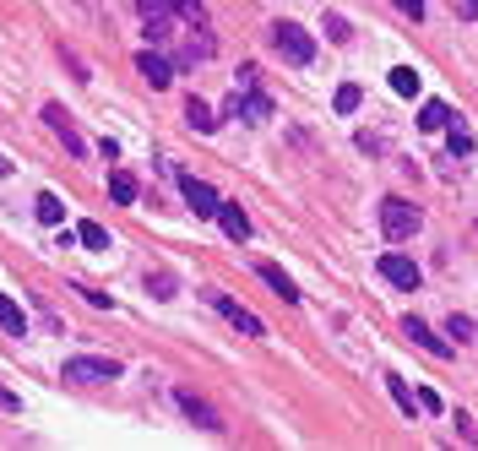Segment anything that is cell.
Listing matches in <instances>:
<instances>
[{
    "label": "cell",
    "mask_w": 478,
    "mask_h": 451,
    "mask_svg": "<svg viewBox=\"0 0 478 451\" xmlns=\"http://www.w3.org/2000/svg\"><path fill=\"white\" fill-rule=\"evenodd\" d=\"M266 38H272V49H278L289 66H310V60H315V38H310L299 22H272Z\"/></svg>",
    "instance_id": "6da1fadb"
},
{
    "label": "cell",
    "mask_w": 478,
    "mask_h": 451,
    "mask_svg": "<svg viewBox=\"0 0 478 451\" xmlns=\"http://www.w3.org/2000/svg\"><path fill=\"white\" fill-rule=\"evenodd\" d=\"M419 223H424V218H419V207L407 202V196H386V202H381V234H386V239H414Z\"/></svg>",
    "instance_id": "7a4b0ae2"
},
{
    "label": "cell",
    "mask_w": 478,
    "mask_h": 451,
    "mask_svg": "<svg viewBox=\"0 0 478 451\" xmlns=\"http://www.w3.org/2000/svg\"><path fill=\"white\" fill-rule=\"evenodd\" d=\"M60 380H71V386H104V380H120V359H98V354L65 359Z\"/></svg>",
    "instance_id": "3957f363"
},
{
    "label": "cell",
    "mask_w": 478,
    "mask_h": 451,
    "mask_svg": "<svg viewBox=\"0 0 478 451\" xmlns=\"http://www.w3.org/2000/svg\"><path fill=\"white\" fill-rule=\"evenodd\" d=\"M207 305H213V310H218V315L229 321V327H234V332H245V338H266V327H261V315H250V310H245V305H234L229 294H218V288H207Z\"/></svg>",
    "instance_id": "277c9868"
},
{
    "label": "cell",
    "mask_w": 478,
    "mask_h": 451,
    "mask_svg": "<svg viewBox=\"0 0 478 451\" xmlns=\"http://www.w3.org/2000/svg\"><path fill=\"white\" fill-rule=\"evenodd\" d=\"M223 114H229V120H245V125H266V120H272V98H266V93H229Z\"/></svg>",
    "instance_id": "5b68a950"
},
{
    "label": "cell",
    "mask_w": 478,
    "mask_h": 451,
    "mask_svg": "<svg viewBox=\"0 0 478 451\" xmlns=\"http://www.w3.org/2000/svg\"><path fill=\"white\" fill-rule=\"evenodd\" d=\"M213 49H218V38L201 28V22H185V38H180V66H196V60H213Z\"/></svg>",
    "instance_id": "8992f818"
},
{
    "label": "cell",
    "mask_w": 478,
    "mask_h": 451,
    "mask_svg": "<svg viewBox=\"0 0 478 451\" xmlns=\"http://www.w3.org/2000/svg\"><path fill=\"white\" fill-rule=\"evenodd\" d=\"M174 403H180V413H185L190 424H201V430H223V413H218L207 397H196L190 386H180V392H174Z\"/></svg>",
    "instance_id": "52a82bcc"
},
{
    "label": "cell",
    "mask_w": 478,
    "mask_h": 451,
    "mask_svg": "<svg viewBox=\"0 0 478 451\" xmlns=\"http://www.w3.org/2000/svg\"><path fill=\"white\" fill-rule=\"evenodd\" d=\"M180 190H185V207H190L196 218H218V190H213L207 180L185 174V180H180Z\"/></svg>",
    "instance_id": "ba28073f"
},
{
    "label": "cell",
    "mask_w": 478,
    "mask_h": 451,
    "mask_svg": "<svg viewBox=\"0 0 478 451\" xmlns=\"http://www.w3.org/2000/svg\"><path fill=\"white\" fill-rule=\"evenodd\" d=\"M136 71H142L147 88H169L174 82V60L164 49H142V54H136Z\"/></svg>",
    "instance_id": "9c48e42d"
},
{
    "label": "cell",
    "mask_w": 478,
    "mask_h": 451,
    "mask_svg": "<svg viewBox=\"0 0 478 451\" xmlns=\"http://www.w3.org/2000/svg\"><path fill=\"white\" fill-rule=\"evenodd\" d=\"M44 125H49V131H55V137L65 142V153H77V158L88 153V142H82V131H77V125H71V114H65L60 104H49V109H44Z\"/></svg>",
    "instance_id": "30bf717a"
},
{
    "label": "cell",
    "mask_w": 478,
    "mask_h": 451,
    "mask_svg": "<svg viewBox=\"0 0 478 451\" xmlns=\"http://www.w3.org/2000/svg\"><path fill=\"white\" fill-rule=\"evenodd\" d=\"M381 278H386V283H397V288H407V294H414L424 272H419L414 262H407V255H397V250H386V255H381Z\"/></svg>",
    "instance_id": "8fae6325"
},
{
    "label": "cell",
    "mask_w": 478,
    "mask_h": 451,
    "mask_svg": "<svg viewBox=\"0 0 478 451\" xmlns=\"http://www.w3.org/2000/svg\"><path fill=\"white\" fill-rule=\"evenodd\" d=\"M402 332H407V338H414V343H419L424 354H435V359H451V343H446V338H435V332L424 327V321H419V315H407V321H402Z\"/></svg>",
    "instance_id": "7c38bea8"
},
{
    "label": "cell",
    "mask_w": 478,
    "mask_h": 451,
    "mask_svg": "<svg viewBox=\"0 0 478 451\" xmlns=\"http://www.w3.org/2000/svg\"><path fill=\"white\" fill-rule=\"evenodd\" d=\"M256 272H261V283H272V294H278V299L299 305V288H294V278H283V267H272V262H261Z\"/></svg>",
    "instance_id": "4fadbf2b"
},
{
    "label": "cell",
    "mask_w": 478,
    "mask_h": 451,
    "mask_svg": "<svg viewBox=\"0 0 478 451\" xmlns=\"http://www.w3.org/2000/svg\"><path fill=\"white\" fill-rule=\"evenodd\" d=\"M218 223H223V234H229V239H250V218H245L234 202H218Z\"/></svg>",
    "instance_id": "5bb4252c"
},
{
    "label": "cell",
    "mask_w": 478,
    "mask_h": 451,
    "mask_svg": "<svg viewBox=\"0 0 478 451\" xmlns=\"http://www.w3.org/2000/svg\"><path fill=\"white\" fill-rule=\"evenodd\" d=\"M185 125H190V131H201V137H213V131H218V114L201 104V98H190V104H185Z\"/></svg>",
    "instance_id": "9a60e30c"
},
{
    "label": "cell",
    "mask_w": 478,
    "mask_h": 451,
    "mask_svg": "<svg viewBox=\"0 0 478 451\" xmlns=\"http://www.w3.org/2000/svg\"><path fill=\"white\" fill-rule=\"evenodd\" d=\"M0 327H6L12 338H28V315H22V305L12 294H0Z\"/></svg>",
    "instance_id": "2e32d148"
},
{
    "label": "cell",
    "mask_w": 478,
    "mask_h": 451,
    "mask_svg": "<svg viewBox=\"0 0 478 451\" xmlns=\"http://www.w3.org/2000/svg\"><path fill=\"white\" fill-rule=\"evenodd\" d=\"M446 142H451V153H457V158H473V147H478V142H473V131H467L462 120H446Z\"/></svg>",
    "instance_id": "e0dca14e"
},
{
    "label": "cell",
    "mask_w": 478,
    "mask_h": 451,
    "mask_svg": "<svg viewBox=\"0 0 478 451\" xmlns=\"http://www.w3.org/2000/svg\"><path fill=\"white\" fill-rule=\"evenodd\" d=\"M446 120H451V109H446L440 98H430V104L419 109V131H446Z\"/></svg>",
    "instance_id": "ac0fdd59"
},
{
    "label": "cell",
    "mask_w": 478,
    "mask_h": 451,
    "mask_svg": "<svg viewBox=\"0 0 478 451\" xmlns=\"http://www.w3.org/2000/svg\"><path fill=\"white\" fill-rule=\"evenodd\" d=\"M109 196H114L120 207H130V202H136V174H125V169H114V174H109Z\"/></svg>",
    "instance_id": "d6986e66"
},
{
    "label": "cell",
    "mask_w": 478,
    "mask_h": 451,
    "mask_svg": "<svg viewBox=\"0 0 478 451\" xmlns=\"http://www.w3.org/2000/svg\"><path fill=\"white\" fill-rule=\"evenodd\" d=\"M147 294L153 299H174L180 294V278L174 272H147Z\"/></svg>",
    "instance_id": "ffe728a7"
},
{
    "label": "cell",
    "mask_w": 478,
    "mask_h": 451,
    "mask_svg": "<svg viewBox=\"0 0 478 451\" xmlns=\"http://www.w3.org/2000/svg\"><path fill=\"white\" fill-rule=\"evenodd\" d=\"M391 93L414 98V93H419V71H414V66H397V71H391Z\"/></svg>",
    "instance_id": "44dd1931"
},
{
    "label": "cell",
    "mask_w": 478,
    "mask_h": 451,
    "mask_svg": "<svg viewBox=\"0 0 478 451\" xmlns=\"http://www.w3.org/2000/svg\"><path fill=\"white\" fill-rule=\"evenodd\" d=\"M169 12L180 22H207V6H201V0H169Z\"/></svg>",
    "instance_id": "7402d4cb"
},
{
    "label": "cell",
    "mask_w": 478,
    "mask_h": 451,
    "mask_svg": "<svg viewBox=\"0 0 478 451\" xmlns=\"http://www.w3.org/2000/svg\"><path fill=\"white\" fill-rule=\"evenodd\" d=\"M33 207H38V218H44V223H60V218H65V202L55 196V190H44V196H38Z\"/></svg>",
    "instance_id": "603a6c76"
},
{
    "label": "cell",
    "mask_w": 478,
    "mask_h": 451,
    "mask_svg": "<svg viewBox=\"0 0 478 451\" xmlns=\"http://www.w3.org/2000/svg\"><path fill=\"white\" fill-rule=\"evenodd\" d=\"M77 239H82L88 250H109V234H104V223H82V229H77Z\"/></svg>",
    "instance_id": "cb8c5ba5"
},
{
    "label": "cell",
    "mask_w": 478,
    "mask_h": 451,
    "mask_svg": "<svg viewBox=\"0 0 478 451\" xmlns=\"http://www.w3.org/2000/svg\"><path fill=\"white\" fill-rule=\"evenodd\" d=\"M386 386H391L397 408H402V413H414V403H419V397H414V392H407V386H402V375H386Z\"/></svg>",
    "instance_id": "d4e9b609"
},
{
    "label": "cell",
    "mask_w": 478,
    "mask_h": 451,
    "mask_svg": "<svg viewBox=\"0 0 478 451\" xmlns=\"http://www.w3.org/2000/svg\"><path fill=\"white\" fill-rule=\"evenodd\" d=\"M359 98H365V93H359L354 82H348V88H337V114H354V109H359Z\"/></svg>",
    "instance_id": "484cf974"
},
{
    "label": "cell",
    "mask_w": 478,
    "mask_h": 451,
    "mask_svg": "<svg viewBox=\"0 0 478 451\" xmlns=\"http://www.w3.org/2000/svg\"><path fill=\"white\" fill-rule=\"evenodd\" d=\"M326 38H331V44H348V38H354V28H348L343 17H326Z\"/></svg>",
    "instance_id": "4316f807"
},
{
    "label": "cell",
    "mask_w": 478,
    "mask_h": 451,
    "mask_svg": "<svg viewBox=\"0 0 478 451\" xmlns=\"http://www.w3.org/2000/svg\"><path fill=\"white\" fill-rule=\"evenodd\" d=\"M446 332H451V338H457V343H467V338H473V321H467V315H457V310H451V321H446Z\"/></svg>",
    "instance_id": "83f0119b"
},
{
    "label": "cell",
    "mask_w": 478,
    "mask_h": 451,
    "mask_svg": "<svg viewBox=\"0 0 478 451\" xmlns=\"http://www.w3.org/2000/svg\"><path fill=\"white\" fill-rule=\"evenodd\" d=\"M256 82H261V71H256V66H239V77H234V93H256Z\"/></svg>",
    "instance_id": "f1b7e54d"
},
{
    "label": "cell",
    "mask_w": 478,
    "mask_h": 451,
    "mask_svg": "<svg viewBox=\"0 0 478 451\" xmlns=\"http://www.w3.org/2000/svg\"><path fill=\"white\" fill-rule=\"evenodd\" d=\"M391 6H397V12H402V17H414V22H419V17H424V0H391Z\"/></svg>",
    "instance_id": "f546056e"
},
{
    "label": "cell",
    "mask_w": 478,
    "mask_h": 451,
    "mask_svg": "<svg viewBox=\"0 0 478 451\" xmlns=\"http://www.w3.org/2000/svg\"><path fill=\"white\" fill-rule=\"evenodd\" d=\"M451 12H457L462 22H473V17H478V0H451Z\"/></svg>",
    "instance_id": "4dcf8cb0"
},
{
    "label": "cell",
    "mask_w": 478,
    "mask_h": 451,
    "mask_svg": "<svg viewBox=\"0 0 478 451\" xmlns=\"http://www.w3.org/2000/svg\"><path fill=\"white\" fill-rule=\"evenodd\" d=\"M457 430H462V440H473V446H478V424H473L467 413H457Z\"/></svg>",
    "instance_id": "1f68e13d"
},
{
    "label": "cell",
    "mask_w": 478,
    "mask_h": 451,
    "mask_svg": "<svg viewBox=\"0 0 478 451\" xmlns=\"http://www.w3.org/2000/svg\"><path fill=\"white\" fill-rule=\"evenodd\" d=\"M0 408H6V413H17L22 403H17V392H12V386H0Z\"/></svg>",
    "instance_id": "d6a6232c"
},
{
    "label": "cell",
    "mask_w": 478,
    "mask_h": 451,
    "mask_svg": "<svg viewBox=\"0 0 478 451\" xmlns=\"http://www.w3.org/2000/svg\"><path fill=\"white\" fill-rule=\"evenodd\" d=\"M6 174H12V163H6V158H0V180H6Z\"/></svg>",
    "instance_id": "836d02e7"
}]
</instances>
